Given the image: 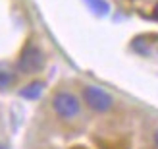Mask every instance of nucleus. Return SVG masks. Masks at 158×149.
I'll return each mask as SVG.
<instances>
[{
    "label": "nucleus",
    "instance_id": "4",
    "mask_svg": "<svg viewBox=\"0 0 158 149\" xmlns=\"http://www.w3.org/2000/svg\"><path fill=\"white\" fill-rule=\"evenodd\" d=\"M43 89H44V85H43L41 81H31V83H27V85H25V87H21L19 95H21L23 99L33 101V99H37V97H41Z\"/></svg>",
    "mask_w": 158,
    "mask_h": 149
},
{
    "label": "nucleus",
    "instance_id": "3",
    "mask_svg": "<svg viewBox=\"0 0 158 149\" xmlns=\"http://www.w3.org/2000/svg\"><path fill=\"white\" fill-rule=\"evenodd\" d=\"M44 66V52L39 49L37 45H27L21 50V56L18 62L19 72L23 74H37L39 70Z\"/></svg>",
    "mask_w": 158,
    "mask_h": 149
},
{
    "label": "nucleus",
    "instance_id": "7",
    "mask_svg": "<svg viewBox=\"0 0 158 149\" xmlns=\"http://www.w3.org/2000/svg\"><path fill=\"white\" fill-rule=\"evenodd\" d=\"M154 143H156V147H158V130L154 132Z\"/></svg>",
    "mask_w": 158,
    "mask_h": 149
},
{
    "label": "nucleus",
    "instance_id": "1",
    "mask_svg": "<svg viewBox=\"0 0 158 149\" xmlns=\"http://www.w3.org/2000/svg\"><path fill=\"white\" fill-rule=\"evenodd\" d=\"M81 99L93 112H100V114L112 111V107H114V97L106 89L98 87V85H83Z\"/></svg>",
    "mask_w": 158,
    "mask_h": 149
},
{
    "label": "nucleus",
    "instance_id": "6",
    "mask_svg": "<svg viewBox=\"0 0 158 149\" xmlns=\"http://www.w3.org/2000/svg\"><path fill=\"white\" fill-rule=\"evenodd\" d=\"M12 83H14V77H12V74L0 72V89H8Z\"/></svg>",
    "mask_w": 158,
    "mask_h": 149
},
{
    "label": "nucleus",
    "instance_id": "8",
    "mask_svg": "<svg viewBox=\"0 0 158 149\" xmlns=\"http://www.w3.org/2000/svg\"><path fill=\"white\" fill-rule=\"evenodd\" d=\"M0 149H6V147H4V145H0Z\"/></svg>",
    "mask_w": 158,
    "mask_h": 149
},
{
    "label": "nucleus",
    "instance_id": "2",
    "mask_svg": "<svg viewBox=\"0 0 158 149\" xmlns=\"http://www.w3.org/2000/svg\"><path fill=\"white\" fill-rule=\"evenodd\" d=\"M52 108L60 118L64 120H73L81 112V101L69 91H58L52 97Z\"/></svg>",
    "mask_w": 158,
    "mask_h": 149
},
{
    "label": "nucleus",
    "instance_id": "5",
    "mask_svg": "<svg viewBox=\"0 0 158 149\" xmlns=\"http://www.w3.org/2000/svg\"><path fill=\"white\" fill-rule=\"evenodd\" d=\"M85 2H87V6H89L93 12H97L100 15L108 14V4L104 2V0H85Z\"/></svg>",
    "mask_w": 158,
    "mask_h": 149
}]
</instances>
